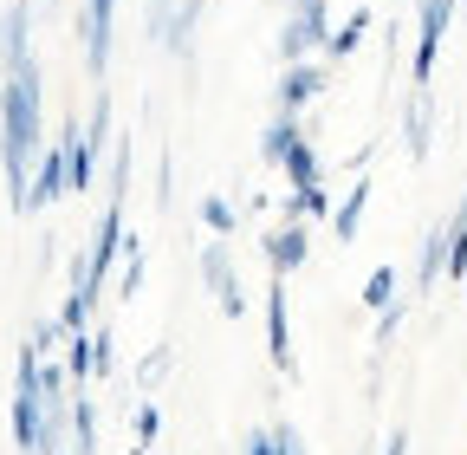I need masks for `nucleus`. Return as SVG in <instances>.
Listing matches in <instances>:
<instances>
[{"mask_svg": "<svg viewBox=\"0 0 467 455\" xmlns=\"http://www.w3.org/2000/svg\"><path fill=\"white\" fill-rule=\"evenodd\" d=\"M299 137H312V131H306V118H292V111H273V124L260 131V163H266V169H279V163L292 156V143H299Z\"/></svg>", "mask_w": 467, "mask_h": 455, "instance_id": "obj_15", "label": "nucleus"}, {"mask_svg": "<svg viewBox=\"0 0 467 455\" xmlns=\"http://www.w3.org/2000/svg\"><path fill=\"white\" fill-rule=\"evenodd\" d=\"M117 371V338L110 325H91V377H110Z\"/></svg>", "mask_w": 467, "mask_h": 455, "instance_id": "obj_27", "label": "nucleus"}, {"mask_svg": "<svg viewBox=\"0 0 467 455\" xmlns=\"http://www.w3.org/2000/svg\"><path fill=\"white\" fill-rule=\"evenodd\" d=\"M0 143H7V124H0Z\"/></svg>", "mask_w": 467, "mask_h": 455, "instance_id": "obj_36", "label": "nucleus"}, {"mask_svg": "<svg viewBox=\"0 0 467 455\" xmlns=\"http://www.w3.org/2000/svg\"><path fill=\"white\" fill-rule=\"evenodd\" d=\"M117 300H137L143 293V273H150V254H143V235H124V260H117Z\"/></svg>", "mask_w": 467, "mask_h": 455, "instance_id": "obj_20", "label": "nucleus"}, {"mask_svg": "<svg viewBox=\"0 0 467 455\" xmlns=\"http://www.w3.org/2000/svg\"><path fill=\"white\" fill-rule=\"evenodd\" d=\"M58 143H66V176H72V196H91V183H98V150L85 143V124H78V118H66V124H58Z\"/></svg>", "mask_w": 467, "mask_h": 455, "instance_id": "obj_13", "label": "nucleus"}, {"mask_svg": "<svg viewBox=\"0 0 467 455\" xmlns=\"http://www.w3.org/2000/svg\"><path fill=\"white\" fill-rule=\"evenodd\" d=\"M429 143H435L429 85H409V98H402V150H409V163H422V156H429Z\"/></svg>", "mask_w": 467, "mask_h": 455, "instance_id": "obj_12", "label": "nucleus"}, {"mask_svg": "<svg viewBox=\"0 0 467 455\" xmlns=\"http://www.w3.org/2000/svg\"><path fill=\"white\" fill-rule=\"evenodd\" d=\"M358 455H370V449H358Z\"/></svg>", "mask_w": 467, "mask_h": 455, "instance_id": "obj_38", "label": "nucleus"}, {"mask_svg": "<svg viewBox=\"0 0 467 455\" xmlns=\"http://www.w3.org/2000/svg\"><path fill=\"white\" fill-rule=\"evenodd\" d=\"M14 449L20 455H46V397H39V345L20 338L14 358Z\"/></svg>", "mask_w": 467, "mask_h": 455, "instance_id": "obj_2", "label": "nucleus"}, {"mask_svg": "<svg viewBox=\"0 0 467 455\" xmlns=\"http://www.w3.org/2000/svg\"><path fill=\"white\" fill-rule=\"evenodd\" d=\"M91 287L104 293V273L117 267V260H124V196H110L104 202V215H98V235H91Z\"/></svg>", "mask_w": 467, "mask_h": 455, "instance_id": "obj_7", "label": "nucleus"}, {"mask_svg": "<svg viewBox=\"0 0 467 455\" xmlns=\"http://www.w3.org/2000/svg\"><path fill=\"white\" fill-rule=\"evenodd\" d=\"M58 455H72V449H58Z\"/></svg>", "mask_w": 467, "mask_h": 455, "instance_id": "obj_37", "label": "nucleus"}, {"mask_svg": "<svg viewBox=\"0 0 467 455\" xmlns=\"http://www.w3.org/2000/svg\"><path fill=\"white\" fill-rule=\"evenodd\" d=\"M169 14H175V0H150V39L162 46V33H169Z\"/></svg>", "mask_w": 467, "mask_h": 455, "instance_id": "obj_30", "label": "nucleus"}, {"mask_svg": "<svg viewBox=\"0 0 467 455\" xmlns=\"http://www.w3.org/2000/svg\"><path fill=\"white\" fill-rule=\"evenodd\" d=\"M325 39H331V0H299V7H285V26H279V66L325 52Z\"/></svg>", "mask_w": 467, "mask_h": 455, "instance_id": "obj_3", "label": "nucleus"}, {"mask_svg": "<svg viewBox=\"0 0 467 455\" xmlns=\"http://www.w3.org/2000/svg\"><path fill=\"white\" fill-rule=\"evenodd\" d=\"M441 273H448V221L422 235V248H416V280H409V287H416V293H435Z\"/></svg>", "mask_w": 467, "mask_h": 455, "instance_id": "obj_14", "label": "nucleus"}, {"mask_svg": "<svg viewBox=\"0 0 467 455\" xmlns=\"http://www.w3.org/2000/svg\"><path fill=\"white\" fill-rule=\"evenodd\" d=\"M279 176H285L292 189H318V183H325V163H318L312 137H299V143H292V156L279 163Z\"/></svg>", "mask_w": 467, "mask_h": 455, "instance_id": "obj_19", "label": "nucleus"}, {"mask_svg": "<svg viewBox=\"0 0 467 455\" xmlns=\"http://www.w3.org/2000/svg\"><path fill=\"white\" fill-rule=\"evenodd\" d=\"M202 221H208V235H234V228H241V208H234L227 196H202Z\"/></svg>", "mask_w": 467, "mask_h": 455, "instance_id": "obj_24", "label": "nucleus"}, {"mask_svg": "<svg viewBox=\"0 0 467 455\" xmlns=\"http://www.w3.org/2000/svg\"><path fill=\"white\" fill-rule=\"evenodd\" d=\"M364 208H370V176H358V183H350V196L331 208V235L350 248V241H358V228H364Z\"/></svg>", "mask_w": 467, "mask_h": 455, "instance_id": "obj_18", "label": "nucleus"}, {"mask_svg": "<svg viewBox=\"0 0 467 455\" xmlns=\"http://www.w3.org/2000/svg\"><path fill=\"white\" fill-rule=\"evenodd\" d=\"M33 7L39 0H14L0 14V72H14L20 59H33Z\"/></svg>", "mask_w": 467, "mask_h": 455, "instance_id": "obj_11", "label": "nucleus"}, {"mask_svg": "<svg viewBox=\"0 0 467 455\" xmlns=\"http://www.w3.org/2000/svg\"><path fill=\"white\" fill-rule=\"evenodd\" d=\"M396 293H402V273H396V267H370V280H364V293H358V300H364L370 312H383Z\"/></svg>", "mask_w": 467, "mask_h": 455, "instance_id": "obj_23", "label": "nucleus"}, {"mask_svg": "<svg viewBox=\"0 0 467 455\" xmlns=\"http://www.w3.org/2000/svg\"><path fill=\"white\" fill-rule=\"evenodd\" d=\"M370 26H377V14L370 7H350L344 20H331V39H325V59H350L364 39H370Z\"/></svg>", "mask_w": 467, "mask_h": 455, "instance_id": "obj_17", "label": "nucleus"}, {"mask_svg": "<svg viewBox=\"0 0 467 455\" xmlns=\"http://www.w3.org/2000/svg\"><path fill=\"white\" fill-rule=\"evenodd\" d=\"M402 325H409V300L396 293V300H389V306L377 312V332H370V345H377V358H383V352L396 345V338H402Z\"/></svg>", "mask_w": 467, "mask_h": 455, "instance_id": "obj_21", "label": "nucleus"}, {"mask_svg": "<svg viewBox=\"0 0 467 455\" xmlns=\"http://www.w3.org/2000/svg\"><path fill=\"white\" fill-rule=\"evenodd\" d=\"M461 46H467V0H461Z\"/></svg>", "mask_w": 467, "mask_h": 455, "instance_id": "obj_34", "label": "nucleus"}, {"mask_svg": "<svg viewBox=\"0 0 467 455\" xmlns=\"http://www.w3.org/2000/svg\"><path fill=\"white\" fill-rule=\"evenodd\" d=\"M260 254H266V267H273L279 280H292V273L312 260V228H306V221H279L273 235L260 241Z\"/></svg>", "mask_w": 467, "mask_h": 455, "instance_id": "obj_8", "label": "nucleus"}, {"mask_svg": "<svg viewBox=\"0 0 467 455\" xmlns=\"http://www.w3.org/2000/svg\"><path fill=\"white\" fill-rule=\"evenodd\" d=\"M72 196V176H66V143H46L39 150V163H33V196H26V215L33 208H52V202H66Z\"/></svg>", "mask_w": 467, "mask_h": 455, "instance_id": "obj_10", "label": "nucleus"}, {"mask_svg": "<svg viewBox=\"0 0 467 455\" xmlns=\"http://www.w3.org/2000/svg\"><path fill=\"white\" fill-rule=\"evenodd\" d=\"M169 176H175V163L162 156V163H156V202H162V208H169Z\"/></svg>", "mask_w": 467, "mask_h": 455, "instance_id": "obj_33", "label": "nucleus"}, {"mask_svg": "<svg viewBox=\"0 0 467 455\" xmlns=\"http://www.w3.org/2000/svg\"><path fill=\"white\" fill-rule=\"evenodd\" d=\"M273 436H279V455H312V449H306V436L292 429V423H273Z\"/></svg>", "mask_w": 467, "mask_h": 455, "instance_id": "obj_31", "label": "nucleus"}, {"mask_svg": "<svg viewBox=\"0 0 467 455\" xmlns=\"http://www.w3.org/2000/svg\"><path fill=\"white\" fill-rule=\"evenodd\" d=\"M241 455H279V436H273V423H260V429H247V442H241Z\"/></svg>", "mask_w": 467, "mask_h": 455, "instance_id": "obj_29", "label": "nucleus"}, {"mask_svg": "<svg viewBox=\"0 0 467 455\" xmlns=\"http://www.w3.org/2000/svg\"><path fill=\"white\" fill-rule=\"evenodd\" d=\"M85 143L104 156V143H110V91L98 85V98H91V124H85Z\"/></svg>", "mask_w": 467, "mask_h": 455, "instance_id": "obj_25", "label": "nucleus"}, {"mask_svg": "<svg viewBox=\"0 0 467 455\" xmlns=\"http://www.w3.org/2000/svg\"><path fill=\"white\" fill-rule=\"evenodd\" d=\"M195 273H202V287L214 293V306H221L227 319H247V293H241V273H234L227 241H202V248H195Z\"/></svg>", "mask_w": 467, "mask_h": 455, "instance_id": "obj_4", "label": "nucleus"}, {"mask_svg": "<svg viewBox=\"0 0 467 455\" xmlns=\"http://www.w3.org/2000/svg\"><path fill=\"white\" fill-rule=\"evenodd\" d=\"M266 358L279 377L299 371V358H292V293H285V280L273 273V287H266Z\"/></svg>", "mask_w": 467, "mask_h": 455, "instance_id": "obj_6", "label": "nucleus"}, {"mask_svg": "<svg viewBox=\"0 0 467 455\" xmlns=\"http://www.w3.org/2000/svg\"><path fill=\"white\" fill-rule=\"evenodd\" d=\"M325 91V66L318 59H292L273 85V111H292V118H306V104Z\"/></svg>", "mask_w": 467, "mask_h": 455, "instance_id": "obj_9", "label": "nucleus"}, {"mask_svg": "<svg viewBox=\"0 0 467 455\" xmlns=\"http://www.w3.org/2000/svg\"><path fill=\"white\" fill-rule=\"evenodd\" d=\"M169 365H175V352H169V345H156V352H150V358L137 365V397H150V390H156V384L169 377Z\"/></svg>", "mask_w": 467, "mask_h": 455, "instance_id": "obj_26", "label": "nucleus"}, {"mask_svg": "<svg viewBox=\"0 0 467 455\" xmlns=\"http://www.w3.org/2000/svg\"><path fill=\"white\" fill-rule=\"evenodd\" d=\"M377 455H409V429H402V423H396V429H389V436H383V449H377Z\"/></svg>", "mask_w": 467, "mask_h": 455, "instance_id": "obj_32", "label": "nucleus"}, {"mask_svg": "<svg viewBox=\"0 0 467 455\" xmlns=\"http://www.w3.org/2000/svg\"><path fill=\"white\" fill-rule=\"evenodd\" d=\"M110 39H117V0H78V46H85L91 85H104L110 72Z\"/></svg>", "mask_w": 467, "mask_h": 455, "instance_id": "obj_5", "label": "nucleus"}, {"mask_svg": "<svg viewBox=\"0 0 467 455\" xmlns=\"http://www.w3.org/2000/svg\"><path fill=\"white\" fill-rule=\"evenodd\" d=\"M26 345H39V358H52L58 345H66V325H58V319H39V325L26 332Z\"/></svg>", "mask_w": 467, "mask_h": 455, "instance_id": "obj_28", "label": "nucleus"}, {"mask_svg": "<svg viewBox=\"0 0 467 455\" xmlns=\"http://www.w3.org/2000/svg\"><path fill=\"white\" fill-rule=\"evenodd\" d=\"M279 7H299V0H279Z\"/></svg>", "mask_w": 467, "mask_h": 455, "instance_id": "obj_35", "label": "nucleus"}, {"mask_svg": "<svg viewBox=\"0 0 467 455\" xmlns=\"http://www.w3.org/2000/svg\"><path fill=\"white\" fill-rule=\"evenodd\" d=\"M39 59H20L7 79H0V124H7V143H0V169H7V202L14 215H26L33 196V163L46 150V118H39Z\"/></svg>", "mask_w": 467, "mask_h": 455, "instance_id": "obj_1", "label": "nucleus"}, {"mask_svg": "<svg viewBox=\"0 0 467 455\" xmlns=\"http://www.w3.org/2000/svg\"><path fill=\"white\" fill-rule=\"evenodd\" d=\"M130 436H137V449H130V455H150V449H156V436H162V410H156V397H143V404L130 410Z\"/></svg>", "mask_w": 467, "mask_h": 455, "instance_id": "obj_22", "label": "nucleus"}, {"mask_svg": "<svg viewBox=\"0 0 467 455\" xmlns=\"http://www.w3.org/2000/svg\"><path fill=\"white\" fill-rule=\"evenodd\" d=\"M202 14H208V0H175V14H169V33H162V46L175 52L182 66H195V26H202Z\"/></svg>", "mask_w": 467, "mask_h": 455, "instance_id": "obj_16", "label": "nucleus"}]
</instances>
